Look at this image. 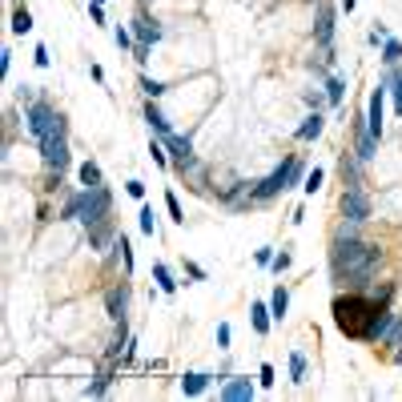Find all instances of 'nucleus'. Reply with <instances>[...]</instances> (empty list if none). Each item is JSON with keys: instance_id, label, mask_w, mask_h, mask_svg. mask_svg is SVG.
<instances>
[{"instance_id": "obj_49", "label": "nucleus", "mask_w": 402, "mask_h": 402, "mask_svg": "<svg viewBox=\"0 0 402 402\" xmlns=\"http://www.w3.org/2000/svg\"><path fill=\"white\" fill-rule=\"evenodd\" d=\"M386 37H390V28H386V25H374V28H370V45H382Z\"/></svg>"}, {"instance_id": "obj_35", "label": "nucleus", "mask_w": 402, "mask_h": 402, "mask_svg": "<svg viewBox=\"0 0 402 402\" xmlns=\"http://www.w3.org/2000/svg\"><path fill=\"white\" fill-rule=\"evenodd\" d=\"M137 226H141V234H145V238H153V234H157V214H153V205H141Z\"/></svg>"}, {"instance_id": "obj_1", "label": "nucleus", "mask_w": 402, "mask_h": 402, "mask_svg": "<svg viewBox=\"0 0 402 402\" xmlns=\"http://www.w3.org/2000/svg\"><path fill=\"white\" fill-rule=\"evenodd\" d=\"M382 265V246L366 238H330V282L338 289H370Z\"/></svg>"}, {"instance_id": "obj_27", "label": "nucleus", "mask_w": 402, "mask_h": 402, "mask_svg": "<svg viewBox=\"0 0 402 402\" xmlns=\"http://www.w3.org/2000/svg\"><path fill=\"white\" fill-rule=\"evenodd\" d=\"M382 64H386V69L402 64V40L398 37H386V40H382Z\"/></svg>"}, {"instance_id": "obj_57", "label": "nucleus", "mask_w": 402, "mask_h": 402, "mask_svg": "<svg viewBox=\"0 0 402 402\" xmlns=\"http://www.w3.org/2000/svg\"><path fill=\"white\" fill-rule=\"evenodd\" d=\"M16 4H21V0H16Z\"/></svg>"}, {"instance_id": "obj_53", "label": "nucleus", "mask_w": 402, "mask_h": 402, "mask_svg": "<svg viewBox=\"0 0 402 402\" xmlns=\"http://www.w3.org/2000/svg\"><path fill=\"white\" fill-rule=\"evenodd\" d=\"M338 8H342V13H346V16H350L354 8H358V0H338Z\"/></svg>"}, {"instance_id": "obj_46", "label": "nucleus", "mask_w": 402, "mask_h": 402, "mask_svg": "<svg viewBox=\"0 0 402 402\" xmlns=\"http://www.w3.org/2000/svg\"><path fill=\"white\" fill-rule=\"evenodd\" d=\"M125 193H129V197H137V201H145V181H137V177H133V181L125 185Z\"/></svg>"}, {"instance_id": "obj_6", "label": "nucleus", "mask_w": 402, "mask_h": 402, "mask_svg": "<svg viewBox=\"0 0 402 402\" xmlns=\"http://www.w3.org/2000/svg\"><path fill=\"white\" fill-rule=\"evenodd\" d=\"M334 21H338V8L330 4V0H318V13H314V45L322 52V61L334 64Z\"/></svg>"}, {"instance_id": "obj_41", "label": "nucleus", "mask_w": 402, "mask_h": 402, "mask_svg": "<svg viewBox=\"0 0 402 402\" xmlns=\"http://www.w3.org/2000/svg\"><path fill=\"white\" fill-rule=\"evenodd\" d=\"M229 346H234V326L217 322V350H229Z\"/></svg>"}, {"instance_id": "obj_3", "label": "nucleus", "mask_w": 402, "mask_h": 402, "mask_svg": "<svg viewBox=\"0 0 402 402\" xmlns=\"http://www.w3.org/2000/svg\"><path fill=\"white\" fill-rule=\"evenodd\" d=\"M25 129H28V137L40 145V141L52 137V133H69V117H64L52 100L40 97V100H33V105L25 109Z\"/></svg>"}, {"instance_id": "obj_28", "label": "nucleus", "mask_w": 402, "mask_h": 402, "mask_svg": "<svg viewBox=\"0 0 402 402\" xmlns=\"http://www.w3.org/2000/svg\"><path fill=\"white\" fill-rule=\"evenodd\" d=\"M76 177H81V185H105L97 161H81V165H76Z\"/></svg>"}, {"instance_id": "obj_16", "label": "nucleus", "mask_w": 402, "mask_h": 402, "mask_svg": "<svg viewBox=\"0 0 402 402\" xmlns=\"http://www.w3.org/2000/svg\"><path fill=\"white\" fill-rule=\"evenodd\" d=\"M250 326H253V334L258 338H265L270 330H274V314H270V302H250Z\"/></svg>"}, {"instance_id": "obj_37", "label": "nucleus", "mask_w": 402, "mask_h": 402, "mask_svg": "<svg viewBox=\"0 0 402 402\" xmlns=\"http://www.w3.org/2000/svg\"><path fill=\"white\" fill-rule=\"evenodd\" d=\"M289 265H294V253H289V250H277V253H274V262H270V274L282 277V274L289 270Z\"/></svg>"}, {"instance_id": "obj_11", "label": "nucleus", "mask_w": 402, "mask_h": 402, "mask_svg": "<svg viewBox=\"0 0 402 402\" xmlns=\"http://www.w3.org/2000/svg\"><path fill=\"white\" fill-rule=\"evenodd\" d=\"M226 378H229V370H222V374H201V370H189V374H181V382H177V386H181V394H185V398H201L209 386H222Z\"/></svg>"}, {"instance_id": "obj_31", "label": "nucleus", "mask_w": 402, "mask_h": 402, "mask_svg": "<svg viewBox=\"0 0 402 402\" xmlns=\"http://www.w3.org/2000/svg\"><path fill=\"white\" fill-rule=\"evenodd\" d=\"M16 33V37H25V33H33V13H28L25 4H16V13H13V25H8Z\"/></svg>"}, {"instance_id": "obj_51", "label": "nucleus", "mask_w": 402, "mask_h": 402, "mask_svg": "<svg viewBox=\"0 0 402 402\" xmlns=\"http://www.w3.org/2000/svg\"><path fill=\"white\" fill-rule=\"evenodd\" d=\"M37 222H52V209H49V201H40V209H37Z\"/></svg>"}, {"instance_id": "obj_21", "label": "nucleus", "mask_w": 402, "mask_h": 402, "mask_svg": "<svg viewBox=\"0 0 402 402\" xmlns=\"http://www.w3.org/2000/svg\"><path fill=\"white\" fill-rule=\"evenodd\" d=\"M322 129H326V117H322V109H310V117L298 125V133H294V137H298V141H318V137H322Z\"/></svg>"}, {"instance_id": "obj_23", "label": "nucleus", "mask_w": 402, "mask_h": 402, "mask_svg": "<svg viewBox=\"0 0 402 402\" xmlns=\"http://www.w3.org/2000/svg\"><path fill=\"white\" fill-rule=\"evenodd\" d=\"M270 314H274V322H282V318L289 314V289L277 282L274 286V294H270Z\"/></svg>"}, {"instance_id": "obj_17", "label": "nucleus", "mask_w": 402, "mask_h": 402, "mask_svg": "<svg viewBox=\"0 0 402 402\" xmlns=\"http://www.w3.org/2000/svg\"><path fill=\"white\" fill-rule=\"evenodd\" d=\"M141 117H145V125L153 129V137H169L173 133V125H169V117L157 109V100H145V109H141Z\"/></svg>"}, {"instance_id": "obj_45", "label": "nucleus", "mask_w": 402, "mask_h": 402, "mask_svg": "<svg viewBox=\"0 0 402 402\" xmlns=\"http://www.w3.org/2000/svg\"><path fill=\"white\" fill-rule=\"evenodd\" d=\"M88 21H93V25H105V4H100V0L88 4Z\"/></svg>"}, {"instance_id": "obj_50", "label": "nucleus", "mask_w": 402, "mask_h": 402, "mask_svg": "<svg viewBox=\"0 0 402 402\" xmlns=\"http://www.w3.org/2000/svg\"><path fill=\"white\" fill-rule=\"evenodd\" d=\"M88 76H93L97 85H105V69H100V64H88Z\"/></svg>"}, {"instance_id": "obj_48", "label": "nucleus", "mask_w": 402, "mask_h": 402, "mask_svg": "<svg viewBox=\"0 0 402 402\" xmlns=\"http://www.w3.org/2000/svg\"><path fill=\"white\" fill-rule=\"evenodd\" d=\"M133 61L145 69V64H149V45H133Z\"/></svg>"}, {"instance_id": "obj_20", "label": "nucleus", "mask_w": 402, "mask_h": 402, "mask_svg": "<svg viewBox=\"0 0 402 402\" xmlns=\"http://www.w3.org/2000/svg\"><path fill=\"white\" fill-rule=\"evenodd\" d=\"M153 282H157V294H165V298H173L177 289H181V282L173 277V270L165 262H153Z\"/></svg>"}, {"instance_id": "obj_2", "label": "nucleus", "mask_w": 402, "mask_h": 402, "mask_svg": "<svg viewBox=\"0 0 402 402\" xmlns=\"http://www.w3.org/2000/svg\"><path fill=\"white\" fill-rule=\"evenodd\" d=\"M378 310H382V306L370 298V289H338V298L330 306L338 334H346L350 342H374Z\"/></svg>"}, {"instance_id": "obj_43", "label": "nucleus", "mask_w": 402, "mask_h": 402, "mask_svg": "<svg viewBox=\"0 0 402 402\" xmlns=\"http://www.w3.org/2000/svg\"><path fill=\"white\" fill-rule=\"evenodd\" d=\"M16 100L28 109V105H33V100H40V97H37V88H33V85H21V88H16Z\"/></svg>"}, {"instance_id": "obj_38", "label": "nucleus", "mask_w": 402, "mask_h": 402, "mask_svg": "<svg viewBox=\"0 0 402 402\" xmlns=\"http://www.w3.org/2000/svg\"><path fill=\"white\" fill-rule=\"evenodd\" d=\"M382 346H394V350H402V314H394V322H390Z\"/></svg>"}, {"instance_id": "obj_47", "label": "nucleus", "mask_w": 402, "mask_h": 402, "mask_svg": "<svg viewBox=\"0 0 402 402\" xmlns=\"http://www.w3.org/2000/svg\"><path fill=\"white\" fill-rule=\"evenodd\" d=\"M181 265H185V274L193 277V282H205V270H201L197 262H189V258H185V262H181Z\"/></svg>"}, {"instance_id": "obj_29", "label": "nucleus", "mask_w": 402, "mask_h": 402, "mask_svg": "<svg viewBox=\"0 0 402 402\" xmlns=\"http://www.w3.org/2000/svg\"><path fill=\"white\" fill-rule=\"evenodd\" d=\"M394 294H398V282H374V286H370V298H374L378 306H390Z\"/></svg>"}, {"instance_id": "obj_54", "label": "nucleus", "mask_w": 402, "mask_h": 402, "mask_svg": "<svg viewBox=\"0 0 402 402\" xmlns=\"http://www.w3.org/2000/svg\"><path fill=\"white\" fill-rule=\"evenodd\" d=\"M100 4H109V0H100Z\"/></svg>"}, {"instance_id": "obj_25", "label": "nucleus", "mask_w": 402, "mask_h": 402, "mask_svg": "<svg viewBox=\"0 0 402 402\" xmlns=\"http://www.w3.org/2000/svg\"><path fill=\"white\" fill-rule=\"evenodd\" d=\"M141 93H145V100H157V97H165V93H169V85H165V81H157V76H149V73H141Z\"/></svg>"}, {"instance_id": "obj_40", "label": "nucleus", "mask_w": 402, "mask_h": 402, "mask_svg": "<svg viewBox=\"0 0 402 402\" xmlns=\"http://www.w3.org/2000/svg\"><path fill=\"white\" fill-rule=\"evenodd\" d=\"M302 100H306L310 109H322V105H330V100H326V88H306V93H302Z\"/></svg>"}, {"instance_id": "obj_30", "label": "nucleus", "mask_w": 402, "mask_h": 402, "mask_svg": "<svg viewBox=\"0 0 402 402\" xmlns=\"http://www.w3.org/2000/svg\"><path fill=\"white\" fill-rule=\"evenodd\" d=\"M165 209H169V222H173V226H185V209H181L177 189H165Z\"/></svg>"}, {"instance_id": "obj_18", "label": "nucleus", "mask_w": 402, "mask_h": 402, "mask_svg": "<svg viewBox=\"0 0 402 402\" xmlns=\"http://www.w3.org/2000/svg\"><path fill=\"white\" fill-rule=\"evenodd\" d=\"M362 169L366 165L354 157V149L350 153H342L338 157V173H342V185H362Z\"/></svg>"}, {"instance_id": "obj_19", "label": "nucleus", "mask_w": 402, "mask_h": 402, "mask_svg": "<svg viewBox=\"0 0 402 402\" xmlns=\"http://www.w3.org/2000/svg\"><path fill=\"white\" fill-rule=\"evenodd\" d=\"M113 370H117V362L113 366H100L97 374H93V382L85 386V398H105L109 386H113Z\"/></svg>"}, {"instance_id": "obj_42", "label": "nucleus", "mask_w": 402, "mask_h": 402, "mask_svg": "<svg viewBox=\"0 0 402 402\" xmlns=\"http://www.w3.org/2000/svg\"><path fill=\"white\" fill-rule=\"evenodd\" d=\"M274 246H262V250H253V262H258V265H262V270H270V262H274Z\"/></svg>"}, {"instance_id": "obj_39", "label": "nucleus", "mask_w": 402, "mask_h": 402, "mask_svg": "<svg viewBox=\"0 0 402 402\" xmlns=\"http://www.w3.org/2000/svg\"><path fill=\"white\" fill-rule=\"evenodd\" d=\"M274 382H277L274 362H262V366H258V386H262V390H274Z\"/></svg>"}, {"instance_id": "obj_12", "label": "nucleus", "mask_w": 402, "mask_h": 402, "mask_svg": "<svg viewBox=\"0 0 402 402\" xmlns=\"http://www.w3.org/2000/svg\"><path fill=\"white\" fill-rule=\"evenodd\" d=\"M258 378H238V374H229L222 386H217V398L222 402H250L253 394H258Z\"/></svg>"}, {"instance_id": "obj_15", "label": "nucleus", "mask_w": 402, "mask_h": 402, "mask_svg": "<svg viewBox=\"0 0 402 402\" xmlns=\"http://www.w3.org/2000/svg\"><path fill=\"white\" fill-rule=\"evenodd\" d=\"M85 238H88V250H113V241H117V222L113 217H105V222H97V226H88L85 229Z\"/></svg>"}, {"instance_id": "obj_4", "label": "nucleus", "mask_w": 402, "mask_h": 402, "mask_svg": "<svg viewBox=\"0 0 402 402\" xmlns=\"http://www.w3.org/2000/svg\"><path fill=\"white\" fill-rule=\"evenodd\" d=\"M289 165H294V153H286L270 173L253 181V185H250V205H270L274 197L286 193V189H289Z\"/></svg>"}, {"instance_id": "obj_52", "label": "nucleus", "mask_w": 402, "mask_h": 402, "mask_svg": "<svg viewBox=\"0 0 402 402\" xmlns=\"http://www.w3.org/2000/svg\"><path fill=\"white\" fill-rule=\"evenodd\" d=\"M8 64H13V52L0 49V73H8Z\"/></svg>"}, {"instance_id": "obj_7", "label": "nucleus", "mask_w": 402, "mask_h": 402, "mask_svg": "<svg viewBox=\"0 0 402 402\" xmlns=\"http://www.w3.org/2000/svg\"><path fill=\"white\" fill-rule=\"evenodd\" d=\"M338 209H342L346 222H358V226H366V222L374 217V201H370V193H366V181H362V185H346V189H342Z\"/></svg>"}, {"instance_id": "obj_33", "label": "nucleus", "mask_w": 402, "mask_h": 402, "mask_svg": "<svg viewBox=\"0 0 402 402\" xmlns=\"http://www.w3.org/2000/svg\"><path fill=\"white\" fill-rule=\"evenodd\" d=\"M322 181H326V169H306V181H302V193H306V197H314L318 189H322Z\"/></svg>"}, {"instance_id": "obj_44", "label": "nucleus", "mask_w": 402, "mask_h": 402, "mask_svg": "<svg viewBox=\"0 0 402 402\" xmlns=\"http://www.w3.org/2000/svg\"><path fill=\"white\" fill-rule=\"evenodd\" d=\"M33 64H37V69H49V64H52V57H49V49H45V45H37V49H33Z\"/></svg>"}, {"instance_id": "obj_22", "label": "nucleus", "mask_w": 402, "mask_h": 402, "mask_svg": "<svg viewBox=\"0 0 402 402\" xmlns=\"http://www.w3.org/2000/svg\"><path fill=\"white\" fill-rule=\"evenodd\" d=\"M382 85L390 88V97H394V113L402 117V64H394V69L382 73Z\"/></svg>"}, {"instance_id": "obj_34", "label": "nucleus", "mask_w": 402, "mask_h": 402, "mask_svg": "<svg viewBox=\"0 0 402 402\" xmlns=\"http://www.w3.org/2000/svg\"><path fill=\"white\" fill-rule=\"evenodd\" d=\"M306 370H310L306 354H302V350H294V354H289V382H306Z\"/></svg>"}, {"instance_id": "obj_10", "label": "nucleus", "mask_w": 402, "mask_h": 402, "mask_svg": "<svg viewBox=\"0 0 402 402\" xmlns=\"http://www.w3.org/2000/svg\"><path fill=\"white\" fill-rule=\"evenodd\" d=\"M386 97H390V88L378 81V88L370 93V100H366V129H370L378 141H382V129H386Z\"/></svg>"}, {"instance_id": "obj_36", "label": "nucleus", "mask_w": 402, "mask_h": 402, "mask_svg": "<svg viewBox=\"0 0 402 402\" xmlns=\"http://www.w3.org/2000/svg\"><path fill=\"white\" fill-rule=\"evenodd\" d=\"M113 40H117V49H121V52H133V45H137V37H133V28H129V25H117L113 28Z\"/></svg>"}, {"instance_id": "obj_8", "label": "nucleus", "mask_w": 402, "mask_h": 402, "mask_svg": "<svg viewBox=\"0 0 402 402\" xmlns=\"http://www.w3.org/2000/svg\"><path fill=\"white\" fill-rule=\"evenodd\" d=\"M40 149V161L45 169H57V173H69V165H73V145H69V133H52L37 145Z\"/></svg>"}, {"instance_id": "obj_5", "label": "nucleus", "mask_w": 402, "mask_h": 402, "mask_svg": "<svg viewBox=\"0 0 402 402\" xmlns=\"http://www.w3.org/2000/svg\"><path fill=\"white\" fill-rule=\"evenodd\" d=\"M105 217H113V193H109V185H81V226H97V222H105Z\"/></svg>"}, {"instance_id": "obj_13", "label": "nucleus", "mask_w": 402, "mask_h": 402, "mask_svg": "<svg viewBox=\"0 0 402 402\" xmlns=\"http://www.w3.org/2000/svg\"><path fill=\"white\" fill-rule=\"evenodd\" d=\"M129 28H133V37H137V45H157V40L165 37V28L157 25V21H153L149 13H145V8H137V16H133V21H129Z\"/></svg>"}, {"instance_id": "obj_26", "label": "nucleus", "mask_w": 402, "mask_h": 402, "mask_svg": "<svg viewBox=\"0 0 402 402\" xmlns=\"http://www.w3.org/2000/svg\"><path fill=\"white\" fill-rule=\"evenodd\" d=\"M113 253L121 258V265H125V277H133V246H129V238H125V234H117Z\"/></svg>"}, {"instance_id": "obj_24", "label": "nucleus", "mask_w": 402, "mask_h": 402, "mask_svg": "<svg viewBox=\"0 0 402 402\" xmlns=\"http://www.w3.org/2000/svg\"><path fill=\"white\" fill-rule=\"evenodd\" d=\"M326 100L338 109L342 100H346V76H338V73H330L326 76Z\"/></svg>"}, {"instance_id": "obj_9", "label": "nucleus", "mask_w": 402, "mask_h": 402, "mask_svg": "<svg viewBox=\"0 0 402 402\" xmlns=\"http://www.w3.org/2000/svg\"><path fill=\"white\" fill-rule=\"evenodd\" d=\"M350 137H354V145H350L354 157H358L362 165L374 161V153H378V137L370 133V129H366V113H358V117L350 121Z\"/></svg>"}, {"instance_id": "obj_55", "label": "nucleus", "mask_w": 402, "mask_h": 402, "mask_svg": "<svg viewBox=\"0 0 402 402\" xmlns=\"http://www.w3.org/2000/svg\"><path fill=\"white\" fill-rule=\"evenodd\" d=\"M310 4H318V0H310Z\"/></svg>"}, {"instance_id": "obj_14", "label": "nucleus", "mask_w": 402, "mask_h": 402, "mask_svg": "<svg viewBox=\"0 0 402 402\" xmlns=\"http://www.w3.org/2000/svg\"><path fill=\"white\" fill-rule=\"evenodd\" d=\"M105 314L113 318V322L129 318V277H125V282H117V286H109V289H105Z\"/></svg>"}, {"instance_id": "obj_56", "label": "nucleus", "mask_w": 402, "mask_h": 402, "mask_svg": "<svg viewBox=\"0 0 402 402\" xmlns=\"http://www.w3.org/2000/svg\"><path fill=\"white\" fill-rule=\"evenodd\" d=\"M141 4H145V0H141Z\"/></svg>"}, {"instance_id": "obj_32", "label": "nucleus", "mask_w": 402, "mask_h": 402, "mask_svg": "<svg viewBox=\"0 0 402 402\" xmlns=\"http://www.w3.org/2000/svg\"><path fill=\"white\" fill-rule=\"evenodd\" d=\"M61 222H76V217H81V189H73V193H69V197H64V205H61Z\"/></svg>"}]
</instances>
